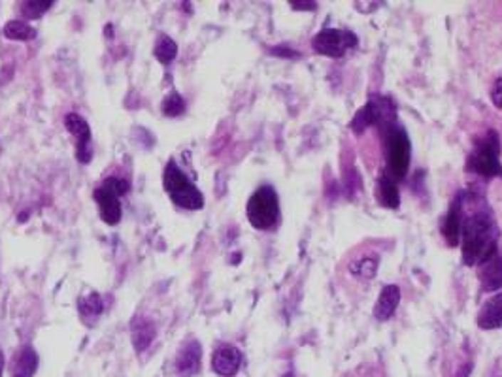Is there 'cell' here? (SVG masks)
Wrapping results in <instances>:
<instances>
[{
    "label": "cell",
    "mask_w": 502,
    "mask_h": 377,
    "mask_svg": "<svg viewBox=\"0 0 502 377\" xmlns=\"http://www.w3.org/2000/svg\"><path fill=\"white\" fill-rule=\"evenodd\" d=\"M470 372H472V364H464L455 377H470Z\"/></svg>",
    "instance_id": "4316f807"
},
{
    "label": "cell",
    "mask_w": 502,
    "mask_h": 377,
    "mask_svg": "<svg viewBox=\"0 0 502 377\" xmlns=\"http://www.w3.org/2000/svg\"><path fill=\"white\" fill-rule=\"evenodd\" d=\"M242 366V351L234 345H221L214 351L211 356V370L217 376L232 377L236 376L238 370Z\"/></svg>",
    "instance_id": "30bf717a"
},
{
    "label": "cell",
    "mask_w": 502,
    "mask_h": 377,
    "mask_svg": "<svg viewBox=\"0 0 502 377\" xmlns=\"http://www.w3.org/2000/svg\"><path fill=\"white\" fill-rule=\"evenodd\" d=\"M4 36L8 40H16V42H28L38 36V31L31 27L28 23L19 21V19H11L4 25Z\"/></svg>",
    "instance_id": "ffe728a7"
},
{
    "label": "cell",
    "mask_w": 502,
    "mask_h": 377,
    "mask_svg": "<svg viewBox=\"0 0 502 377\" xmlns=\"http://www.w3.org/2000/svg\"><path fill=\"white\" fill-rule=\"evenodd\" d=\"M53 6V0H31V2H23L21 4V16L25 19H40Z\"/></svg>",
    "instance_id": "cb8c5ba5"
},
{
    "label": "cell",
    "mask_w": 502,
    "mask_h": 377,
    "mask_svg": "<svg viewBox=\"0 0 502 377\" xmlns=\"http://www.w3.org/2000/svg\"><path fill=\"white\" fill-rule=\"evenodd\" d=\"M491 102L493 106L497 110H502V78H498L495 83H493L491 89Z\"/></svg>",
    "instance_id": "d4e9b609"
},
{
    "label": "cell",
    "mask_w": 502,
    "mask_h": 377,
    "mask_svg": "<svg viewBox=\"0 0 502 377\" xmlns=\"http://www.w3.org/2000/svg\"><path fill=\"white\" fill-rule=\"evenodd\" d=\"M38 353L33 345H23L11 361V377H33L38 370Z\"/></svg>",
    "instance_id": "2e32d148"
},
{
    "label": "cell",
    "mask_w": 502,
    "mask_h": 377,
    "mask_svg": "<svg viewBox=\"0 0 502 377\" xmlns=\"http://www.w3.org/2000/svg\"><path fill=\"white\" fill-rule=\"evenodd\" d=\"M185 112V100L178 91H170L167 97L162 98L161 113L167 117H178Z\"/></svg>",
    "instance_id": "7402d4cb"
},
{
    "label": "cell",
    "mask_w": 502,
    "mask_h": 377,
    "mask_svg": "<svg viewBox=\"0 0 502 377\" xmlns=\"http://www.w3.org/2000/svg\"><path fill=\"white\" fill-rule=\"evenodd\" d=\"M130 184L123 178H106L93 193V198L97 202L98 216L106 225L114 226L121 221L123 210H121V196L129 193Z\"/></svg>",
    "instance_id": "8992f818"
},
{
    "label": "cell",
    "mask_w": 502,
    "mask_h": 377,
    "mask_svg": "<svg viewBox=\"0 0 502 377\" xmlns=\"http://www.w3.org/2000/svg\"><path fill=\"white\" fill-rule=\"evenodd\" d=\"M350 272L357 277H361V280H372L376 272H378V259L376 257H362V259L351 264Z\"/></svg>",
    "instance_id": "603a6c76"
},
{
    "label": "cell",
    "mask_w": 502,
    "mask_h": 377,
    "mask_svg": "<svg viewBox=\"0 0 502 377\" xmlns=\"http://www.w3.org/2000/svg\"><path fill=\"white\" fill-rule=\"evenodd\" d=\"M289 6H293L295 10H315L318 2H289Z\"/></svg>",
    "instance_id": "484cf974"
},
{
    "label": "cell",
    "mask_w": 502,
    "mask_h": 377,
    "mask_svg": "<svg viewBox=\"0 0 502 377\" xmlns=\"http://www.w3.org/2000/svg\"><path fill=\"white\" fill-rule=\"evenodd\" d=\"M466 168L480 178H502L501 140L495 130H487L486 134L476 142Z\"/></svg>",
    "instance_id": "277c9868"
},
{
    "label": "cell",
    "mask_w": 502,
    "mask_h": 377,
    "mask_svg": "<svg viewBox=\"0 0 502 377\" xmlns=\"http://www.w3.org/2000/svg\"><path fill=\"white\" fill-rule=\"evenodd\" d=\"M4 373V355H2V349H0V377Z\"/></svg>",
    "instance_id": "83f0119b"
},
{
    "label": "cell",
    "mask_w": 502,
    "mask_h": 377,
    "mask_svg": "<svg viewBox=\"0 0 502 377\" xmlns=\"http://www.w3.org/2000/svg\"><path fill=\"white\" fill-rule=\"evenodd\" d=\"M400 304V289L397 285H385L374 304V317L378 321H389Z\"/></svg>",
    "instance_id": "e0dca14e"
},
{
    "label": "cell",
    "mask_w": 502,
    "mask_h": 377,
    "mask_svg": "<svg viewBox=\"0 0 502 377\" xmlns=\"http://www.w3.org/2000/svg\"><path fill=\"white\" fill-rule=\"evenodd\" d=\"M385 142V174H389L394 181L406 178L410 168L412 144L406 130L397 123L384 129Z\"/></svg>",
    "instance_id": "3957f363"
},
{
    "label": "cell",
    "mask_w": 502,
    "mask_h": 377,
    "mask_svg": "<svg viewBox=\"0 0 502 377\" xmlns=\"http://www.w3.org/2000/svg\"><path fill=\"white\" fill-rule=\"evenodd\" d=\"M78 313L87 326H93L104 313L103 297L98 292H89L85 297H80L78 298Z\"/></svg>",
    "instance_id": "d6986e66"
},
{
    "label": "cell",
    "mask_w": 502,
    "mask_h": 377,
    "mask_svg": "<svg viewBox=\"0 0 502 377\" xmlns=\"http://www.w3.org/2000/svg\"><path fill=\"white\" fill-rule=\"evenodd\" d=\"M464 193H459L449 206L448 213L442 221V236L446 238L449 248H455L461 242V226H463L464 211H463Z\"/></svg>",
    "instance_id": "8fae6325"
},
{
    "label": "cell",
    "mask_w": 502,
    "mask_h": 377,
    "mask_svg": "<svg viewBox=\"0 0 502 377\" xmlns=\"http://www.w3.org/2000/svg\"><path fill=\"white\" fill-rule=\"evenodd\" d=\"M461 248L466 266H480L498 253V228L491 213L478 210L464 217L461 226Z\"/></svg>",
    "instance_id": "6da1fadb"
},
{
    "label": "cell",
    "mask_w": 502,
    "mask_h": 377,
    "mask_svg": "<svg viewBox=\"0 0 502 377\" xmlns=\"http://www.w3.org/2000/svg\"><path fill=\"white\" fill-rule=\"evenodd\" d=\"M481 291L495 292L502 289V253L493 255L491 259L478 266Z\"/></svg>",
    "instance_id": "9a60e30c"
},
{
    "label": "cell",
    "mask_w": 502,
    "mask_h": 377,
    "mask_svg": "<svg viewBox=\"0 0 502 377\" xmlns=\"http://www.w3.org/2000/svg\"><path fill=\"white\" fill-rule=\"evenodd\" d=\"M249 225L257 230H272L280 223V198L272 185H261L246 204Z\"/></svg>",
    "instance_id": "5b68a950"
},
{
    "label": "cell",
    "mask_w": 502,
    "mask_h": 377,
    "mask_svg": "<svg viewBox=\"0 0 502 377\" xmlns=\"http://www.w3.org/2000/svg\"><path fill=\"white\" fill-rule=\"evenodd\" d=\"M376 200L380 206L389 208V210H397L400 206V193L399 185L389 174H382L376 184Z\"/></svg>",
    "instance_id": "ac0fdd59"
},
{
    "label": "cell",
    "mask_w": 502,
    "mask_h": 377,
    "mask_svg": "<svg viewBox=\"0 0 502 377\" xmlns=\"http://www.w3.org/2000/svg\"><path fill=\"white\" fill-rule=\"evenodd\" d=\"M155 336L157 326L153 323V319L146 317L142 313L130 319V341H132L136 353H144L153 344Z\"/></svg>",
    "instance_id": "7c38bea8"
},
{
    "label": "cell",
    "mask_w": 502,
    "mask_h": 377,
    "mask_svg": "<svg viewBox=\"0 0 502 377\" xmlns=\"http://www.w3.org/2000/svg\"><path fill=\"white\" fill-rule=\"evenodd\" d=\"M476 323L481 330L502 329V292L493 294L481 304Z\"/></svg>",
    "instance_id": "5bb4252c"
},
{
    "label": "cell",
    "mask_w": 502,
    "mask_h": 377,
    "mask_svg": "<svg viewBox=\"0 0 502 377\" xmlns=\"http://www.w3.org/2000/svg\"><path fill=\"white\" fill-rule=\"evenodd\" d=\"M281 377H297V376H295V373L289 372V373H286V376H281Z\"/></svg>",
    "instance_id": "f1b7e54d"
},
{
    "label": "cell",
    "mask_w": 502,
    "mask_h": 377,
    "mask_svg": "<svg viewBox=\"0 0 502 377\" xmlns=\"http://www.w3.org/2000/svg\"><path fill=\"white\" fill-rule=\"evenodd\" d=\"M65 127L74 138H76V156L81 164L91 162L93 151H91V127L85 119L81 117L80 113H66Z\"/></svg>",
    "instance_id": "9c48e42d"
},
{
    "label": "cell",
    "mask_w": 502,
    "mask_h": 377,
    "mask_svg": "<svg viewBox=\"0 0 502 377\" xmlns=\"http://www.w3.org/2000/svg\"><path fill=\"white\" fill-rule=\"evenodd\" d=\"M202 362V347L197 339L185 341L176 356V372L182 377H191L200 370Z\"/></svg>",
    "instance_id": "4fadbf2b"
},
{
    "label": "cell",
    "mask_w": 502,
    "mask_h": 377,
    "mask_svg": "<svg viewBox=\"0 0 502 377\" xmlns=\"http://www.w3.org/2000/svg\"><path fill=\"white\" fill-rule=\"evenodd\" d=\"M312 48L315 53L338 59L357 48V36L344 28H323L312 38Z\"/></svg>",
    "instance_id": "ba28073f"
},
{
    "label": "cell",
    "mask_w": 502,
    "mask_h": 377,
    "mask_svg": "<svg viewBox=\"0 0 502 377\" xmlns=\"http://www.w3.org/2000/svg\"><path fill=\"white\" fill-rule=\"evenodd\" d=\"M153 55H155V59L159 60L161 65L168 66L178 57V43L174 42L170 36H167V34H161V36L157 38Z\"/></svg>",
    "instance_id": "44dd1931"
},
{
    "label": "cell",
    "mask_w": 502,
    "mask_h": 377,
    "mask_svg": "<svg viewBox=\"0 0 502 377\" xmlns=\"http://www.w3.org/2000/svg\"><path fill=\"white\" fill-rule=\"evenodd\" d=\"M162 187L178 208L189 211L204 208V194L185 176L184 170L176 164L174 159H170L162 170Z\"/></svg>",
    "instance_id": "7a4b0ae2"
},
{
    "label": "cell",
    "mask_w": 502,
    "mask_h": 377,
    "mask_svg": "<svg viewBox=\"0 0 502 377\" xmlns=\"http://www.w3.org/2000/svg\"><path fill=\"white\" fill-rule=\"evenodd\" d=\"M393 123H397V106L393 100L389 97H382V95H372L368 98V102L355 113L350 127L353 132L361 134L362 130L372 127V124L385 129Z\"/></svg>",
    "instance_id": "52a82bcc"
}]
</instances>
